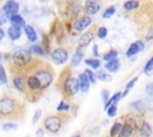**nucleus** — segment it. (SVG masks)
I'll use <instances>...</instances> for the list:
<instances>
[{
  "instance_id": "nucleus-20",
  "label": "nucleus",
  "mask_w": 153,
  "mask_h": 137,
  "mask_svg": "<svg viewBox=\"0 0 153 137\" xmlns=\"http://www.w3.org/2000/svg\"><path fill=\"white\" fill-rule=\"evenodd\" d=\"M27 50L30 51L31 55H38V56H44V55H45L44 49H43L39 44H35V43H32V45H31Z\"/></svg>"
},
{
  "instance_id": "nucleus-23",
  "label": "nucleus",
  "mask_w": 153,
  "mask_h": 137,
  "mask_svg": "<svg viewBox=\"0 0 153 137\" xmlns=\"http://www.w3.org/2000/svg\"><path fill=\"white\" fill-rule=\"evenodd\" d=\"M120 99H121V92H116V93H115L111 98H109L108 101L104 104V110H106V107L110 106L111 104H117V102L120 101Z\"/></svg>"
},
{
  "instance_id": "nucleus-35",
  "label": "nucleus",
  "mask_w": 153,
  "mask_h": 137,
  "mask_svg": "<svg viewBox=\"0 0 153 137\" xmlns=\"http://www.w3.org/2000/svg\"><path fill=\"white\" fill-rule=\"evenodd\" d=\"M41 116H42V111L38 108V110H36L35 111V113H33V116H32V120H31V123H32V125H35V124H37V122L39 120V118H41Z\"/></svg>"
},
{
  "instance_id": "nucleus-7",
  "label": "nucleus",
  "mask_w": 153,
  "mask_h": 137,
  "mask_svg": "<svg viewBox=\"0 0 153 137\" xmlns=\"http://www.w3.org/2000/svg\"><path fill=\"white\" fill-rule=\"evenodd\" d=\"M18 12H19V4H18V1H16V0H7L2 5L0 14L4 15L6 19H8L10 15H12L14 13H18Z\"/></svg>"
},
{
  "instance_id": "nucleus-28",
  "label": "nucleus",
  "mask_w": 153,
  "mask_h": 137,
  "mask_svg": "<svg viewBox=\"0 0 153 137\" xmlns=\"http://www.w3.org/2000/svg\"><path fill=\"white\" fill-rule=\"evenodd\" d=\"M18 127V124L17 123H13V122H6L2 124V130L4 131H12V130H16Z\"/></svg>"
},
{
  "instance_id": "nucleus-42",
  "label": "nucleus",
  "mask_w": 153,
  "mask_h": 137,
  "mask_svg": "<svg viewBox=\"0 0 153 137\" xmlns=\"http://www.w3.org/2000/svg\"><path fill=\"white\" fill-rule=\"evenodd\" d=\"M5 36H6V32H5V31L1 29V26H0V43H1L2 39L5 38Z\"/></svg>"
},
{
  "instance_id": "nucleus-2",
  "label": "nucleus",
  "mask_w": 153,
  "mask_h": 137,
  "mask_svg": "<svg viewBox=\"0 0 153 137\" xmlns=\"http://www.w3.org/2000/svg\"><path fill=\"white\" fill-rule=\"evenodd\" d=\"M10 56L11 58L8 61L13 67V69L22 71H26L35 61L32 60V55L30 54V51L24 48H16Z\"/></svg>"
},
{
  "instance_id": "nucleus-19",
  "label": "nucleus",
  "mask_w": 153,
  "mask_h": 137,
  "mask_svg": "<svg viewBox=\"0 0 153 137\" xmlns=\"http://www.w3.org/2000/svg\"><path fill=\"white\" fill-rule=\"evenodd\" d=\"M134 132V127L129 124V123H126L124 125H122L121 126V130H120V136L121 137H128V136H130L131 133Z\"/></svg>"
},
{
  "instance_id": "nucleus-46",
  "label": "nucleus",
  "mask_w": 153,
  "mask_h": 137,
  "mask_svg": "<svg viewBox=\"0 0 153 137\" xmlns=\"http://www.w3.org/2000/svg\"><path fill=\"white\" fill-rule=\"evenodd\" d=\"M2 57H4V56H2V54H1V52H0V62H1V61H2Z\"/></svg>"
},
{
  "instance_id": "nucleus-34",
  "label": "nucleus",
  "mask_w": 153,
  "mask_h": 137,
  "mask_svg": "<svg viewBox=\"0 0 153 137\" xmlns=\"http://www.w3.org/2000/svg\"><path fill=\"white\" fill-rule=\"evenodd\" d=\"M129 107H133L134 110H142L143 108V102L141 100H136L129 104Z\"/></svg>"
},
{
  "instance_id": "nucleus-18",
  "label": "nucleus",
  "mask_w": 153,
  "mask_h": 137,
  "mask_svg": "<svg viewBox=\"0 0 153 137\" xmlns=\"http://www.w3.org/2000/svg\"><path fill=\"white\" fill-rule=\"evenodd\" d=\"M82 57H84V52L80 50V48H78V49L75 50V52L73 54V56H72V60H71V64H72L73 67H75V66H79V63L82 61Z\"/></svg>"
},
{
  "instance_id": "nucleus-43",
  "label": "nucleus",
  "mask_w": 153,
  "mask_h": 137,
  "mask_svg": "<svg viewBox=\"0 0 153 137\" xmlns=\"http://www.w3.org/2000/svg\"><path fill=\"white\" fill-rule=\"evenodd\" d=\"M43 135H44V130H43L42 127L37 129V131H36V136H43Z\"/></svg>"
},
{
  "instance_id": "nucleus-13",
  "label": "nucleus",
  "mask_w": 153,
  "mask_h": 137,
  "mask_svg": "<svg viewBox=\"0 0 153 137\" xmlns=\"http://www.w3.org/2000/svg\"><path fill=\"white\" fill-rule=\"evenodd\" d=\"M85 10L90 15H93L100 10V2L98 0H86Z\"/></svg>"
},
{
  "instance_id": "nucleus-11",
  "label": "nucleus",
  "mask_w": 153,
  "mask_h": 137,
  "mask_svg": "<svg viewBox=\"0 0 153 137\" xmlns=\"http://www.w3.org/2000/svg\"><path fill=\"white\" fill-rule=\"evenodd\" d=\"M92 23L90 15H84L81 18H78L75 21H74V29L76 31H84L87 26H90Z\"/></svg>"
},
{
  "instance_id": "nucleus-5",
  "label": "nucleus",
  "mask_w": 153,
  "mask_h": 137,
  "mask_svg": "<svg viewBox=\"0 0 153 137\" xmlns=\"http://www.w3.org/2000/svg\"><path fill=\"white\" fill-rule=\"evenodd\" d=\"M25 77H26L25 71L16 70V69L12 70V85H13V87H14L18 92L24 93V94H25V91H26Z\"/></svg>"
},
{
  "instance_id": "nucleus-9",
  "label": "nucleus",
  "mask_w": 153,
  "mask_h": 137,
  "mask_svg": "<svg viewBox=\"0 0 153 137\" xmlns=\"http://www.w3.org/2000/svg\"><path fill=\"white\" fill-rule=\"evenodd\" d=\"M145 49V43L142 41H136L134 43H131L128 48V50L126 51V56L127 57H133L135 55H137L140 51H142Z\"/></svg>"
},
{
  "instance_id": "nucleus-8",
  "label": "nucleus",
  "mask_w": 153,
  "mask_h": 137,
  "mask_svg": "<svg viewBox=\"0 0 153 137\" xmlns=\"http://www.w3.org/2000/svg\"><path fill=\"white\" fill-rule=\"evenodd\" d=\"M50 57H51V61L55 64L61 66V64L67 62V60H68V51L65 48H56L55 50H53Z\"/></svg>"
},
{
  "instance_id": "nucleus-25",
  "label": "nucleus",
  "mask_w": 153,
  "mask_h": 137,
  "mask_svg": "<svg viewBox=\"0 0 153 137\" xmlns=\"http://www.w3.org/2000/svg\"><path fill=\"white\" fill-rule=\"evenodd\" d=\"M96 77H97L98 80H100V81H106V82H109V81L112 80V76H111L108 71H105V70H100V71H98L97 75H96Z\"/></svg>"
},
{
  "instance_id": "nucleus-45",
  "label": "nucleus",
  "mask_w": 153,
  "mask_h": 137,
  "mask_svg": "<svg viewBox=\"0 0 153 137\" xmlns=\"http://www.w3.org/2000/svg\"><path fill=\"white\" fill-rule=\"evenodd\" d=\"M147 39H153V29H151V31L147 35Z\"/></svg>"
},
{
  "instance_id": "nucleus-21",
  "label": "nucleus",
  "mask_w": 153,
  "mask_h": 137,
  "mask_svg": "<svg viewBox=\"0 0 153 137\" xmlns=\"http://www.w3.org/2000/svg\"><path fill=\"white\" fill-rule=\"evenodd\" d=\"M139 132H140V135H142V136H151V135L153 133V130H152L151 125H149L147 122H142L141 126L139 127Z\"/></svg>"
},
{
  "instance_id": "nucleus-16",
  "label": "nucleus",
  "mask_w": 153,
  "mask_h": 137,
  "mask_svg": "<svg viewBox=\"0 0 153 137\" xmlns=\"http://www.w3.org/2000/svg\"><path fill=\"white\" fill-rule=\"evenodd\" d=\"M23 30H24V33H25V36H26V38H27L29 42L35 43V42L37 41V33H36V30L33 29V26H31V25H25V26L23 27Z\"/></svg>"
},
{
  "instance_id": "nucleus-36",
  "label": "nucleus",
  "mask_w": 153,
  "mask_h": 137,
  "mask_svg": "<svg viewBox=\"0 0 153 137\" xmlns=\"http://www.w3.org/2000/svg\"><path fill=\"white\" fill-rule=\"evenodd\" d=\"M84 73L86 74V76L88 77V80H90V82H91V83H96V75L93 74V71H92V70L86 69Z\"/></svg>"
},
{
  "instance_id": "nucleus-15",
  "label": "nucleus",
  "mask_w": 153,
  "mask_h": 137,
  "mask_svg": "<svg viewBox=\"0 0 153 137\" xmlns=\"http://www.w3.org/2000/svg\"><path fill=\"white\" fill-rule=\"evenodd\" d=\"M7 21H10L12 25H16V26H19V27H24L26 25L25 19L19 13H14V14L10 15L8 19H7Z\"/></svg>"
},
{
  "instance_id": "nucleus-17",
  "label": "nucleus",
  "mask_w": 153,
  "mask_h": 137,
  "mask_svg": "<svg viewBox=\"0 0 153 137\" xmlns=\"http://www.w3.org/2000/svg\"><path fill=\"white\" fill-rule=\"evenodd\" d=\"M104 68H105L108 71H110V73H116V71H118V69H120V60L116 57V58H114V60L106 61V63L104 64Z\"/></svg>"
},
{
  "instance_id": "nucleus-1",
  "label": "nucleus",
  "mask_w": 153,
  "mask_h": 137,
  "mask_svg": "<svg viewBox=\"0 0 153 137\" xmlns=\"http://www.w3.org/2000/svg\"><path fill=\"white\" fill-rule=\"evenodd\" d=\"M24 113V105L14 96L5 94L0 98V119L20 118Z\"/></svg>"
},
{
  "instance_id": "nucleus-26",
  "label": "nucleus",
  "mask_w": 153,
  "mask_h": 137,
  "mask_svg": "<svg viewBox=\"0 0 153 137\" xmlns=\"http://www.w3.org/2000/svg\"><path fill=\"white\" fill-rule=\"evenodd\" d=\"M136 81H137V76H135V77H133L128 83H127V86H126V88H124V91L121 93V98H123V96H126L127 94H128V92L134 87V85L136 83Z\"/></svg>"
},
{
  "instance_id": "nucleus-31",
  "label": "nucleus",
  "mask_w": 153,
  "mask_h": 137,
  "mask_svg": "<svg viewBox=\"0 0 153 137\" xmlns=\"http://www.w3.org/2000/svg\"><path fill=\"white\" fill-rule=\"evenodd\" d=\"M106 113L109 117H115V114L117 113V104H111L110 106L106 107Z\"/></svg>"
},
{
  "instance_id": "nucleus-33",
  "label": "nucleus",
  "mask_w": 153,
  "mask_h": 137,
  "mask_svg": "<svg viewBox=\"0 0 153 137\" xmlns=\"http://www.w3.org/2000/svg\"><path fill=\"white\" fill-rule=\"evenodd\" d=\"M121 126H122V124H120V123H115L114 125H112V127H111V130H110V136H117L118 133H120V130H121Z\"/></svg>"
},
{
  "instance_id": "nucleus-29",
  "label": "nucleus",
  "mask_w": 153,
  "mask_h": 137,
  "mask_svg": "<svg viewBox=\"0 0 153 137\" xmlns=\"http://www.w3.org/2000/svg\"><path fill=\"white\" fill-rule=\"evenodd\" d=\"M115 12H116V7L115 6H109L108 8H105V11L103 13V18L104 19H108V18L112 17L115 14Z\"/></svg>"
},
{
  "instance_id": "nucleus-37",
  "label": "nucleus",
  "mask_w": 153,
  "mask_h": 137,
  "mask_svg": "<svg viewBox=\"0 0 153 137\" xmlns=\"http://www.w3.org/2000/svg\"><path fill=\"white\" fill-rule=\"evenodd\" d=\"M56 110L59 111V112H62V111H68L69 110V105L68 104H66L63 100L57 105V107H56Z\"/></svg>"
},
{
  "instance_id": "nucleus-40",
  "label": "nucleus",
  "mask_w": 153,
  "mask_h": 137,
  "mask_svg": "<svg viewBox=\"0 0 153 137\" xmlns=\"http://www.w3.org/2000/svg\"><path fill=\"white\" fill-rule=\"evenodd\" d=\"M109 98H110V93H109V91H108V89H103V91H102V99H103L104 104L108 101Z\"/></svg>"
},
{
  "instance_id": "nucleus-32",
  "label": "nucleus",
  "mask_w": 153,
  "mask_h": 137,
  "mask_svg": "<svg viewBox=\"0 0 153 137\" xmlns=\"http://www.w3.org/2000/svg\"><path fill=\"white\" fill-rule=\"evenodd\" d=\"M106 36H108V29L105 26L98 27V30H97V37L100 38V39H104Z\"/></svg>"
},
{
  "instance_id": "nucleus-44",
  "label": "nucleus",
  "mask_w": 153,
  "mask_h": 137,
  "mask_svg": "<svg viewBox=\"0 0 153 137\" xmlns=\"http://www.w3.org/2000/svg\"><path fill=\"white\" fill-rule=\"evenodd\" d=\"M6 21H7V19H6L4 15H1V14H0V26H1V25H4V24H6Z\"/></svg>"
},
{
  "instance_id": "nucleus-27",
  "label": "nucleus",
  "mask_w": 153,
  "mask_h": 137,
  "mask_svg": "<svg viewBox=\"0 0 153 137\" xmlns=\"http://www.w3.org/2000/svg\"><path fill=\"white\" fill-rule=\"evenodd\" d=\"M146 75H151L153 74V56L149 58V61H147L146 66L143 67V70H142Z\"/></svg>"
},
{
  "instance_id": "nucleus-12",
  "label": "nucleus",
  "mask_w": 153,
  "mask_h": 137,
  "mask_svg": "<svg viewBox=\"0 0 153 137\" xmlns=\"http://www.w3.org/2000/svg\"><path fill=\"white\" fill-rule=\"evenodd\" d=\"M93 37H94L93 31L88 30V31L84 32V33L80 36L79 41H78V48H85V46H87V45H88V44L92 42Z\"/></svg>"
},
{
  "instance_id": "nucleus-38",
  "label": "nucleus",
  "mask_w": 153,
  "mask_h": 137,
  "mask_svg": "<svg viewBox=\"0 0 153 137\" xmlns=\"http://www.w3.org/2000/svg\"><path fill=\"white\" fill-rule=\"evenodd\" d=\"M7 75H6V71L5 70H2V71H0V86H4V85H6L7 83Z\"/></svg>"
},
{
  "instance_id": "nucleus-41",
  "label": "nucleus",
  "mask_w": 153,
  "mask_h": 137,
  "mask_svg": "<svg viewBox=\"0 0 153 137\" xmlns=\"http://www.w3.org/2000/svg\"><path fill=\"white\" fill-rule=\"evenodd\" d=\"M92 54H93V56H94V57H98V55H99V54H98V45H97V44H94V45H93V51H92Z\"/></svg>"
},
{
  "instance_id": "nucleus-24",
  "label": "nucleus",
  "mask_w": 153,
  "mask_h": 137,
  "mask_svg": "<svg viewBox=\"0 0 153 137\" xmlns=\"http://www.w3.org/2000/svg\"><path fill=\"white\" fill-rule=\"evenodd\" d=\"M85 64H87L88 67H91L92 69H98L100 67V61L96 57V58H86L85 61Z\"/></svg>"
},
{
  "instance_id": "nucleus-14",
  "label": "nucleus",
  "mask_w": 153,
  "mask_h": 137,
  "mask_svg": "<svg viewBox=\"0 0 153 137\" xmlns=\"http://www.w3.org/2000/svg\"><path fill=\"white\" fill-rule=\"evenodd\" d=\"M78 80H79V89H80L81 92H84V93L87 92V91L90 89V85H91V82H90L88 77L86 76V74H85V73L79 74Z\"/></svg>"
},
{
  "instance_id": "nucleus-10",
  "label": "nucleus",
  "mask_w": 153,
  "mask_h": 137,
  "mask_svg": "<svg viewBox=\"0 0 153 137\" xmlns=\"http://www.w3.org/2000/svg\"><path fill=\"white\" fill-rule=\"evenodd\" d=\"M6 35L8 36V38L11 39V41H18L20 37H22V35H23V27H19V26H16V25H10L8 26V29H7V32H6Z\"/></svg>"
},
{
  "instance_id": "nucleus-4",
  "label": "nucleus",
  "mask_w": 153,
  "mask_h": 137,
  "mask_svg": "<svg viewBox=\"0 0 153 137\" xmlns=\"http://www.w3.org/2000/svg\"><path fill=\"white\" fill-rule=\"evenodd\" d=\"M44 129L50 133H57L62 127V119L57 114H50L47 116L43 120Z\"/></svg>"
},
{
  "instance_id": "nucleus-22",
  "label": "nucleus",
  "mask_w": 153,
  "mask_h": 137,
  "mask_svg": "<svg viewBox=\"0 0 153 137\" xmlns=\"http://www.w3.org/2000/svg\"><path fill=\"white\" fill-rule=\"evenodd\" d=\"M139 7V1L137 0H128L123 4V8L126 11H134Z\"/></svg>"
},
{
  "instance_id": "nucleus-30",
  "label": "nucleus",
  "mask_w": 153,
  "mask_h": 137,
  "mask_svg": "<svg viewBox=\"0 0 153 137\" xmlns=\"http://www.w3.org/2000/svg\"><path fill=\"white\" fill-rule=\"evenodd\" d=\"M117 56H118V51H116V50H110V51H108L106 54H104L103 60H104V61H110V60L116 58Z\"/></svg>"
},
{
  "instance_id": "nucleus-3",
  "label": "nucleus",
  "mask_w": 153,
  "mask_h": 137,
  "mask_svg": "<svg viewBox=\"0 0 153 137\" xmlns=\"http://www.w3.org/2000/svg\"><path fill=\"white\" fill-rule=\"evenodd\" d=\"M27 70H31L32 74H35V76L38 79V81H39V83H41L42 91L47 89V88L51 85V82H53V80H54V75H53L51 69H50L49 67H47L45 64L36 63V66H33V62H32V64L30 66V68H29ZM27 70H26V71H27Z\"/></svg>"
},
{
  "instance_id": "nucleus-39",
  "label": "nucleus",
  "mask_w": 153,
  "mask_h": 137,
  "mask_svg": "<svg viewBox=\"0 0 153 137\" xmlns=\"http://www.w3.org/2000/svg\"><path fill=\"white\" fill-rule=\"evenodd\" d=\"M145 91H146V93H147L149 96H153V82L147 83L146 87H145Z\"/></svg>"
},
{
  "instance_id": "nucleus-6",
  "label": "nucleus",
  "mask_w": 153,
  "mask_h": 137,
  "mask_svg": "<svg viewBox=\"0 0 153 137\" xmlns=\"http://www.w3.org/2000/svg\"><path fill=\"white\" fill-rule=\"evenodd\" d=\"M62 91L67 95H74L79 91V80L73 76H67L63 80L62 85Z\"/></svg>"
}]
</instances>
